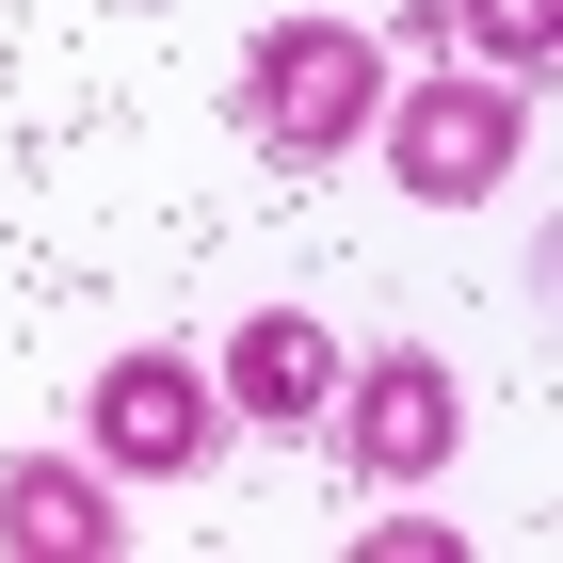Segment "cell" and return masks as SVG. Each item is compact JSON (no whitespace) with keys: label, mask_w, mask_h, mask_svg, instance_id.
Returning a JSON list of instances; mask_svg holds the SVG:
<instances>
[{"label":"cell","mask_w":563,"mask_h":563,"mask_svg":"<svg viewBox=\"0 0 563 563\" xmlns=\"http://www.w3.org/2000/svg\"><path fill=\"white\" fill-rule=\"evenodd\" d=\"M371 113H387V48L339 16H274L242 48V130L274 162H339V145H371Z\"/></svg>","instance_id":"obj_1"},{"label":"cell","mask_w":563,"mask_h":563,"mask_svg":"<svg viewBox=\"0 0 563 563\" xmlns=\"http://www.w3.org/2000/svg\"><path fill=\"white\" fill-rule=\"evenodd\" d=\"M371 130H387V177L419 210H483V194L516 177L531 113H516V81H419V97H387Z\"/></svg>","instance_id":"obj_2"},{"label":"cell","mask_w":563,"mask_h":563,"mask_svg":"<svg viewBox=\"0 0 563 563\" xmlns=\"http://www.w3.org/2000/svg\"><path fill=\"white\" fill-rule=\"evenodd\" d=\"M81 434H97V467H130V483H177V467H210V434H225V387L194 371V354H113L81 387Z\"/></svg>","instance_id":"obj_3"},{"label":"cell","mask_w":563,"mask_h":563,"mask_svg":"<svg viewBox=\"0 0 563 563\" xmlns=\"http://www.w3.org/2000/svg\"><path fill=\"white\" fill-rule=\"evenodd\" d=\"M451 434H467V402H451V371H434L419 339H387L371 371H339V451H354L371 499H387V483H434Z\"/></svg>","instance_id":"obj_4"},{"label":"cell","mask_w":563,"mask_h":563,"mask_svg":"<svg viewBox=\"0 0 563 563\" xmlns=\"http://www.w3.org/2000/svg\"><path fill=\"white\" fill-rule=\"evenodd\" d=\"M339 371H354V354L322 339L306 306H242V339H225V371H210V387L274 434V419H322V402H339Z\"/></svg>","instance_id":"obj_5"},{"label":"cell","mask_w":563,"mask_h":563,"mask_svg":"<svg viewBox=\"0 0 563 563\" xmlns=\"http://www.w3.org/2000/svg\"><path fill=\"white\" fill-rule=\"evenodd\" d=\"M0 548L16 563H113L130 531H113V483L97 467H48L33 451V467H0Z\"/></svg>","instance_id":"obj_6"},{"label":"cell","mask_w":563,"mask_h":563,"mask_svg":"<svg viewBox=\"0 0 563 563\" xmlns=\"http://www.w3.org/2000/svg\"><path fill=\"white\" fill-rule=\"evenodd\" d=\"M451 33H467L483 65H516V81H531V65L563 48V0H451Z\"/></svg>","instance_id":"obj_7"},{"label":"cell","mask_w":563,"mask_h":563,"mask_svg":"<svg viewBox=\"0 0 563 563\" xmlns=\"http://www.w3.org/2000/svg\"><path fill=\"white\" fill-rule=\"evenodd\" d=\"M434 548H451L434 516H371V531H354V563H434Z\"/></svg>","instance_id":"obj_8"}]
</instances>
